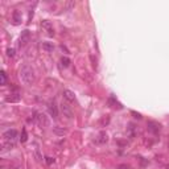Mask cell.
<instances>
[{"mask_svg": "<svg viewBox=\"0 0 169 169\" xmlns=\"http://www.w3.org/2000/svg\"><path fill=\"white\" fill-rule=\"evenodd\" d=\"M19 77L24 85L31 86V85L34 83V81H36V74H34L33 67L28 64H25L21 66V69H20V72H19Z\"/></svg>", "mask_w": 169, "mask_h": 169, "instance_id": "1", "label": "cell"}, {"mask_svg": "<svg viewBox=\"0 0 169 169\" xmlns=\"http://www.w3.org/2000/svg\"><path fill=\"white\" fill-rule=\"evenodd\" d=\"M34 120L40 127H48L49 126V119L44 112H34Z\"/></svg>", "mask_w": 169, "mask_h": 169, "instance_id": "2", "label": "cell"}, {"mask_svg": "<svg viewBox=\"0 0 169 169\" xmlns=\"http://www.w3.org/2000/svg\"><path fill=\"white\" fill-rule=\"evenodd\" d=\"M17 136H19V133H17L16 129H7L3 133V139L5 141H13V143H16Z\"/></svg>", "mask_w": 169, "mask_h": 169, "instance_id": "3", "label": "cell"}, {"mask_svg": "<svg viewBox=\"0 0 169 169\" xmlns=\"http://www.w3.org/2000/svg\"><path fill=\"white\" fill-rule=\"evenodd\" d=\"M29 40H31V32H29L28 29H25V31H23V32H21V34H20V38H19L20 46L26 45V44L29 42Z\"/></svg>", "mask_w": 169, "mask_h": 169, "instance_id": "4", "label": "cell"}, {"mask_svg": "<svg viewBox=\"0 0 169 169\" xmlns=\"http://www.w3.org/2000/svg\"><path fill=\"white\" fill-rule=\"evenodd\" d=\"M41 26H42V29L46 32V34H48L49 37L54 36V29H53V26H52V24H50V21H48V20H44V21L41 23Z\"/></svg>", "mask_w": 169, "mask_h": 169, "instance_id": "5", "label": "cell"}, {"mask_svg": "<svg viewBox=\"0 0 169 169\" xmlns=\"http://www.w3.org/2000/svg\"><path fill=\"white\" fill-rule=\"evenodd\" d=\"M21 99V95H20L19 91H15V93H11L8 97H5V102L8 103H16Z\"/></svg>", "mask_w": 169, "mask_h": 169, "instance_id": "6", "label": "cell"}, {"mask_svg": "<svg viewBox=\"0 0 169 169\" xmlns=\"http://www.w3.org/2000/svg\"><path fill=\"white\" fill-rule=\"evenodd\" d=\"M61 111L64 112V115H65L66 118H69V119L73 116L72 108H70L69 106H67V103H66V102H62V103H61Z\"/></svg>", "mask_w": 169, "mask_h": 169, "instance_id": "7", "label": "cell"}, {"mask_svg": "<svg viewBox=\"0 0 169 169\" xmlns=\"http://www.w3.org/2000/svg\"><path fill=\"white\" fill-rule=\"evenodd\" d=\"M48 110H49V114L52 115L53 118H57L58 116V107L54 102H50L48 105Z\"/></svg>", "mask_w": 169, "mask_h": 169, "instance_id": "8", "label": "cell"}, {"mask_svg": "<svg viewBox=\"0 0 169 169\" xmlns=\"http://www.w3.org/2000/svg\"><path fill=\"white\" fill-rule=\"evenodd\" d=\"M160 128H161V126H160L159 123H156V121H148V129H149L151 132H153V133H157L160 131Z\"/></svg>", "mask_w": 169, "mask_h": 169, "instance_id": "9", "label": "cell"}, {"mask_svg": "<svg viewBox=\"0 0 169 169\" xmlns=\"http://www.w3.org/2000/svg\"><path fill=\"white\" fill-rule=\"evenodd\" d=\"M12 21H13V24L15 25H19L20 23L23 21V15L20 11H15L13 15H12Z\"/></svg>", "mask_w": 169, "mask_h": 169, "instance_id": "10", "label": "cell"}, {"mask_svg": "<svg viewBox=\"0 0 169 169\" xmlns=\"http://www.w3.org/2000/svg\"><path fill=\"white\" fill-rule=\"evenodd\" d=\"M64 98L67 100V102H74V99H75V97H74V93L70 90H64Z\"/></svg>", "mask_w": 169, "mask_h": 169, "instance_id": "11", "label": "cell"}, {"mask_svg": "<svg viewBox=\"0 0 169 169\" xmlns=\"http://www.w3.org/2000/svg\"><path fill=\"white\" fill-rule=\"evenodd\" d=\"M107 140H108V136H107V133L106 132H100L99 133V136H98V139H97V143L98 144H105V143H107Z\"/></svg>", "mask_w": 169, "mask_h": 169, "instance_id": "12", "label": "cell"}, {"mask_svg": "<svg viewBox=\"0 0 169 169\" xmlns=\"http://www.w3.org/2000/svg\"><path fill=\"white\" fill-rule=\"evenodd\" d=\"M42 50H45L46 53H52L53 50H54V45H53V42H49V41L42 42Z\"/></svg>", "mask_w": 169, "mask_h": 169, "instance_id": "13", "label": "cell"}, {"mask_svg": "<svg viewBox=\"0 0 169 169\" xmlns=\"http://www.w3.org/2000/svg\"><path fill=\"white\" fill-rule=\"evenodd\" d=\"M15 144L16 143H13V141H3V152H5V151H10V149H12V148H15Z\"/></svg>", "mask_w": 169, "mask_h": 169, "instance_id": "14", "label": "cell"}, {"mask_svg": "<svg viewBox=\"0 0 169 169\" xmlns=\"http://www.w3.org/2000/svg\"><path fill=\"white\" fill-rule=\"evenodd\" d=\"M61 64H62V66H64V67H69V65H70V58H69V57H62V58H61Z\"/></svg>", "mask_w": 169, "mask_h": 169, "instance_id": "15", "label": "cell"}, {"mask_svg": "<svg viewBox=\"0 0 169 169\" xmlns=\"http://www.w3.org/2000/svg\"><path fill=\"white\" fill-rule=\"evenodd\" d=\"M0 77H1V85L5 86V85H7V74H5L4 70H1V73H0Z\"/></svg>", "mask_w": 169, "mask_h": 169, "instance_id": "16", "label": "cell"}, {"mask_svg": "<svg viewBox=\"0 0 169 169\" xmlns=\"http://www.w3.org/2000/svg\"><path fill=\"white\" fill-rule=\"evenodd\" d=\"M53 132H54V133H58V135H65V133H66V129L57 128V127H56V128L53 129Z\"/></svg>", "mask_w": 169, "mask_h": 169, "instance_id": "17", "label": "cell"}, {"mask_svg": "<svg viewBox=\"0 0 169 169\" xmlns=\"http://www.w3.org/2000/svg\"><path fill=\"white\" fill-rule=\"evenodd\" d=\"M26 139H28V135H26V129L24 128L23 129V135H21V138H20V140H21V143H25Z\"/></svg>", "mask_w": 169, "mask_h": 169, "instance_id": "18", "label": "cell"}, {"mask_svg": "<svg viewBox=\"0 0 169 169\" xmlns=\"http://www.w3.org/2000/svg\"><path fill=\"white\" fill-rule=\"evenodd\" d=\"M7 56L8 57H11V58L15 57V49L13 48H8L7 49Z\"/></svg>", "mask_w": 169, "mask_h": 169, "instance_id": "19", "label": "cell"}, {"mask_svg": "<svg viewBox=\"0 0 169 169\" xmlns=\"http://www.w3.org/2000/svg\"><path fill=\"white\" fill-rule=\"evenodd\" d=\"M74 5H75V3H74V1H67L66 3V8H67V10H72Z\"/></svg>", "mask_w": 169, "mask_h": 169, "instance_id": "20", "label": "cell"}, {"mask_svg": "<svg viewBox=\"0 0 169 169\" xmlns=\"http://www.w3.org/2000/svg\"><path fill=\"white\" fill-rule=\"evenodd\" d=\"M46 159V162H48L49 165H52L53 162H54V159H53V157H45Z\"/></svg>", "mask_w": 169, "mask_h": 169, "instance_id": "21", "label": "cell"}, {"mask_svg": "<svg viewBox=\"0 0 169 169\" xmlns=\"http://www.w3.org/2000/svg\"><path fill=\"white\" fill-rule=\"evenodd\" d=\"M129 133H131V136H133V135H135V128H133V126H132V124H131V126H129Z\"/></svg>", "mask_w": 169, "mask_h": 169, "instance_id": "22", "label": "cell"}, {"mask_svg": "<svg viewBox=\"0 0 169 169\" xmlns=\"http://www.w3.org/2000/svg\"><path fill=\"white\" fill-rule=\"evenodd\" d=\"M132 115H135V118H138V119H141V115H140V114H136V112H132Z\"/></svg>", "mask_w": 169, "mask_h": 169, "instance_id": "23", "label": "cell"}]
</instances>
